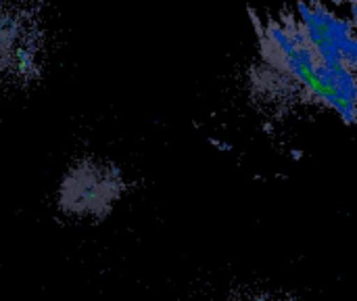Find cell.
<instances>
[{
  "instance_id": "obj_1",
  "label": "cell",
  "mask_w": 357,
  "mask_h": 301,
  "mask_svg": "<svg viewBox=\"0 0 357 301\" xmlns=\"http://www.w3.org/2000/svg\"><path fill=\"white\" fill-rule=\"evenodd\" d=\"M128 180L121 168L102 157H79L63 172L54 203L71 220H107L128 193Z\"/></svg>"
},
{
  "instance_id": "obj_2",
  "label": "cell",
  "mask_w": 357,
  "mask_h": 301,
  "mask_svg": "<svg viewBox=\"0 0 357 301\" xmlns=\"http://www.w3.org/2000/svg\"><path fill=\"white\" fill-rule=\"evenodd\" d=\"M46 31L31 4L0 2V84H29L44 63Z\"/></svg>"
},
{
  "instance_id": "obj_3",
  "label": "cell",
  "mask_w": 357,
  "mask_h": 301,
  "mask_svg": "<svg viewBox=\"0 0 357 301\" xmlns=\"http://www.w3.org/2000/svg\"><path fill=\"white\" fill-rule=\"evenodd\" d=\"M303 34L314 50L328 63L341 69L357 67V40L349 34L347 25L335 15L318 6H301Z\"/></svg>"
}]
</instances>
